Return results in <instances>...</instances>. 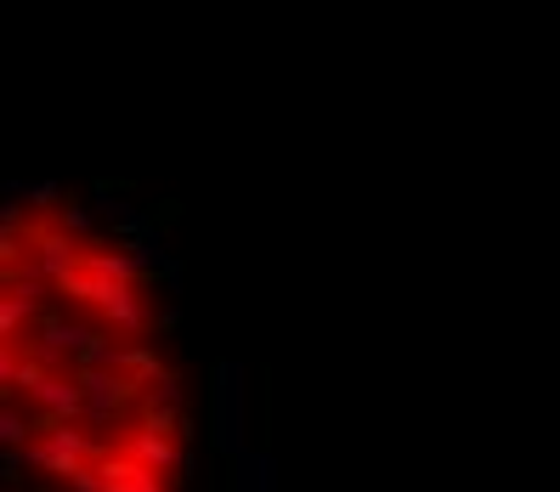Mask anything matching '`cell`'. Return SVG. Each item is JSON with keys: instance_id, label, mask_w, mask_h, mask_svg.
<instances>
[{"instance_id": "3957f363", "label": "cell", "mask_w": 560, "mask_h": 492, "mask_svg": "<svg viewBox=\"0 0 560 492\" xmlns=\"http://www.w3.org/2000/svg\"><path fill=\"white\" fill-rule=\"evenodd\" d=\"M0 436H7V453H18V442L28 436V424L18 419V408H7V413H0Z\"/></svg>"}, {"instance_id": "6da1fadb", "label": "cell", "mask_w": 560, "mask_h": 492, "mask_svg": "<svg viewBox=\"0 0 560 492\" xmlns=\"http://www.w3.org/2000/svg\"><path fill=\"white\" fill-rule=\"evenodd\" d=\"M210 408H215V442H221L226 453H238V447H244V368H238V363H226V368L215 374Z\"/></svg>"}, {"instance_id": "7a4b0ae2", "label": "cell", "mask_w": 560, "mask_h": 492, "mask_svg": "<svg viewBox=\"0 0 560 492\" xmlns=\"http://www.w3.org/2000/svg\"><path fill=\"white\" fill-rule=\"evenodd\" d=\"M238 492H278L272 458H260V453H244V458H238Z\"/></svg>"}]
</instances>
